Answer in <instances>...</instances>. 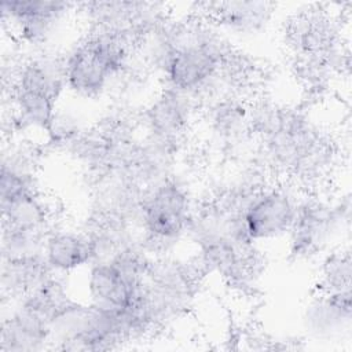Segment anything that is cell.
<instances>
[{
    "label": "cell",
    "mask_w": 352,
    "mask_h": 352,
    "mask_svg": "<svg viewBox=\"0 0 352 352\" xmlns=\"http://www.w3.org/2000/svg\"><path fill=\"white\" fill-rule=\"evenodd\" d=\"M316 290L320 292H351L352 258L349 243L338 245L316 261Z\"/></svg>",
    "instance_id": "484cf974"
},
{
    "label": "cell",
    "mask_w": 352,
    "mask_h": 352,
    "mask_svg": "<svg viewBox=\"0 0 352 352\" xmlns=\"http://www.w3.org/2000/svg\"><path fill=\"white\" fill-rule=\"evenodd\" d=\"M351 208L348 191H302L285 238L287 258L293 263H315L327 250L349 243Z\"/></svg>",
    "instance_id": "9c48e42d"
},
{
    "label": "cell",
    "mask_w": 352,
    "mask_h": 352,
    "mask_svg": "<svg viewBox=\"0 0 352 352\" xmlns=\"http://www.w3.org/2000/svg\"><path fill=\"white\" fill-rule=\"evenodd\" d=\"M194 136L212 165L227 164L253 153L248 99L220 98L199 106Z\"/></svg>",
    "instance_id": "30bf717a"
},
{
    "label": "cell",
    "mask_w": 352,
    "mask_h": 352,
    "mask_svg": "<svg viewBox=\"0 0 352 352\" xmlns=\"http://www.w3.org/2000/svg\"><path fill=\"white\" fill-rule=\"evenodd\" d=\"M51 351L98 352L128 348L121 315L77 297L52 323Z\"/></svg>",
    "instance_id": "4fadbf2b"
},
{
    "label": "cell",
    "mask_w": 352,
    "mask_h": 352,
    "mask_svg": "<svg viewBox=\"0 0 352 352\" xmlns=\"http://www.w3.org/2000/svg\"><path fill=\"white\" fill-rule=\"evenodd\" d=\"M51 323L41 315L15 301L1 304L0 352L51 351Z\"/></svg>",
    "instance_id": "ffe728a7"
},
{
    "label": "cell",
    "mask_w": 352,
    "mask_h": 352,
    "mask_svg": "<svg viewBox=\"0 0 352 352\" xmlns=\"http://www.w3.org/2000/svg\"><path fill=\"white\" fill-rule=\"evenodd\" d=\"M236 47L264 40L278 22L279 4L272 1H212L194 4Z\"/></svg>",
    "instance_id": "2e32d148"
},
{
    "label": "cell",
    "mask_w": 352,
    "mask_h": 352,
    "mask_svg": "<svg viewBox=\"0 0 352 352\" xmlns=\"http://www.w3.org/2000/svg\"><path fill=\"white\" fill-rule=\"evenodd\" d=\"M76 298L77 296L72 285V278L54 274L36 290L18 300V302L26 305L52 323Z\"/></svg>",
    "instance_id": "d4e9b609"
},
{
    "label": "cell",
    "mask_w": 352,
    "mask_h": 352,
    "mask_svg": "<svg viewBox=\"0 0 352 352\" xmlns=\"http://www.w3.org/2000/svg\"><path fill=\"white\" fill-rule=\"evenodd\" d=\"M198 111L199 106L191 96L158 85L138 111L140 133L187 150L195 132Z\"/></svg>",
    "instance_id": "5bb4252c"
},
{
    "label": "cell",
    "mask_w": 352,
    "mask_h": 352,
    "mask_svg": "<svg viewBox=\"0 0 352 352\" xmlns=\"http://www.w3.org/2000/svg\"><path fill=\"white\" fill-rule=\"evenodd\" d=\"M300 324L302 338L314 342L349 341L352 330V292L316 290L304 304Z\"/></svg>",
    "instance_id": "ac0fdd59"
},
{
    "label": "cell",
    "mask_w": 352,
    "mask_h": 352,
    "mask_svg": "<svg viewBox=\"0 0 352 352\" xmlns=\"http://www.w3.org/2000/svg\"><path fill=\"white\" fill-rule=\"evenodd\" d=\"M153 258L139 241L111 258L92 261L81 274L82 298L111 311L126 309L139 296Z\"/></svg>",
    "instance_id": "8fae6325"
},
{
    "label": "cell",
    "mask_w": 352,
    "mask_h": 352,
    "mask_svg": "<svg viewBox=\"0 0 352 352\" xmlns=\"http://www.w3.org/2000/svg\"><path fill=\"white\" fill-rule=\"evenodd\" d=\"M0 212L1 227L44 235L60 221L55 202L43 190L0 201Z\"/></svg>",
    "instance_id": "7402d4cb"
},
{
    "label": "cell",
    "mask_w": 352,
    "mask_h": 352,
    "mask_svg": "<svg viewBox=\"0 0 352 352\" xmlns=\"http://www.w3.org/2000/svg\"><path fill=\"white\" fill-rule=\"evenodd\" d=\"M65 96L62 48H22L11 80L3 84L4 138H41Z\"/></svg>",
    "instance_id": "5b68a950"
},
{
    "label": "cell",
    "mask_w": 352,
    "mask_h": 352,
    "mask_svg": "<svg viewBox=\"0 0 352 352\" xmlns=\"http://www.w3.org/2000/svg\"><path fill=\"white\" fill-rule=\"evenodd\" d=\"M54 272L43 253L1 258V304L18 301L43 285Z\"/></svg>",
    "instance_id": "603a6c76"
},
{
    "label": "cell",
    "mask_w": 352,
    "mask_h": 352,
    "mask_svg": "<svg viewBox=\"0 0 352 352\" xmlns=\"http://www.w3.org/2000/svg\"><path fill=\"white\" fill-rule=\"evenodd\" d=\"M186 157L187 150L140 133L125 151L118 170L146 190L173 173Z\"/></svg>",
    "instance_id": "d6986e66"
},
{
    "label": "cell",
    "mask_w": 352,
    "mask_h": 352,
    "mask_svg": "<svg viewBox=\"0 0 352 352\" xmlns=\"http://www.w3.org/2000/svg\"><path fill=\"white\" fill-rule=\"evenodd\" d=\"M66 94L81 104H102L117 77L135 60V38L110 30H81L62 48Z\"/></svg>",
    "instance_id": "8992f818"
},
{
    "label": "cell",
    "mask_w": 352,
    "mask_h": 352,
    "mask_svg": "<svg viewBox=\"0 0 352 352\" xmlns=\"http://www.w3.org/2000/svg\"><path fill=\"white\" fill-rule=\"evenodd\" d=\"M301 194L297 186L279 179H272L257 190L243 213L250 239L260 246L285 239Z\"/></svg>",
    "instance_id": "9a60e30c"
},
{
    "label": "cell",
    "mask_w": 352,
    "mask_h": 352,
    "mask_svg": "<svg viewBox=\"0 0 352 352\" xmlns=\"http://www.w3.org/2000/svg\"><path fill=\"white\" fill-rule=\"evenodd\" d=\"M173 52L160 85L191 96L198 106L214 99L227 65L239 47L197 10L172 18Z\"/></svg>",
    "instance_id": "277c9868"
},
{
    "label": "cell",
    "mask_w": 352,
    "mask_h": 352,
    "mask_svg": "<svg viewBox=\"0 0 352 352\" xmlns=\"http://www.w3.org/2000/svg\"><path fill=\"white\" fill-rule=\"evenodd\" d=\"M172 12L166 3L95 0L76 3V22L81 30H110L135 38L148 26Z\"/></svg>",
    "instance_id": "e0dca14e"
},
{
    "label": "cell",
    "mask_w": 352,
    "mask_h": 352,
    "mask_svg": "<svg viewBox=\"0 0 352 352\" xmlns=\"http://www.w3.org/2000/svg\"><path fill=\"white\" fill-rule=\"evenodd\" d=\"M4 34L23 50L63 48L76 3L55 0H4L0 4Z\"/></svg>",
    "instance_id": "7c38bea8"
},
{
    "label": "cell",
    "mask_w": 352,
    "mask_h": 352,
    "mask_svg": "<svg viewBox=\"0 0 352 352\" xmlns=\"http://www.w3.org/2000/svg\"><path fill=\"white\" fill-rule=\"evenodd\" d=\"M76 100H63L56 109L47 131L40 138L48 155L63 157L72 144L89 126L88 114Z\"/></svg>",
    "instance_id": "cb8c5ba5"
},
{
    "label": "cell",
    "mask_w": 352,
    "mask_h": 352,
    "mask_svg": "<svg viewBox=\"0 0 352 352\" xmlns=\"http://www.w3.org/2000/svg\"><path fill=\"white\" fill-rule=\"evenodd\" d=\"M205 279L190 253L154 257L129 309L157 338L190 315Z\"/></svg>",
    "instance_id": "ba28073f"
},
{
    "label": "cell",
    "mask_w": 352,
    "mask_h": 352,
    "mask_svg": "<svg viewBox=\"0 0 352 352\" xmlns=\"http://www.w3.org/2000/svg\"><path fill=\"white\" fill-rule=\"evenodd\" d=\"M279 22L293 77L308 96H323L349 69L342 14L329 4H302Z\"/></svg>",
    "instance_id": "3957f363"
},
{
    "label": "cell",
    "mask_w": 352,
    "mask_h": 352,
    "mask_svg": "<svg viewBox=\"0 0 352 352\" xmlns=\"http://www.w3.org/2000/svg\"><path fill=\"white\" fill-rule=\"evenodd\" d=\"M253 154L272 179L301 191L322 190L341 162V148L309 103L256 92L248 99Z\"/></svg>",
    "instance_id": "6da1fadb"
},
{
    "label": "cell",
    "mask_w": 352,
    "mask_h": 352,
    "mask_svg": "<svg viewBox=\"0 0 352 352\" xmlns=\"http://www.w3.org/2000/svg\"><path fill=\"white\" fill-rule=\"evenodd\" d=\"M187 161L168 177L143 192L136 228L144 249L153 257L177 253L187 243V234L201 188Z\"/></svg>",
    "instance_id": "52a82bcc"
},
{
    "label": "cell",
    "mask_w": 352,
    "mask_h": 352,
    "mask_svg": "<svg viewBox=\"0 0 352 352\" xmlns=\"http://www.w3.org/2000/svg\"><path fill=\"white\" fill-rule=\"evenodd\" d=\"M186 246L205 278H216L241 297L258 292L268 261L263 246L250 239L243 216L228 213L199 195Z\"/></svg>",
    "instance_id": "7a4b0ae2"
},
{
    "label": "cell",
    "mask_w": 352,
    "mask_h": 352,
    "mask_svg": "<svg viewBox=\"0 0 352 352\" xmlns=\"http://www.w3.org/2000/svg\"><path fill=\"white\" fill-rule=\"evenodd\" d=\"M43 256L55 275L73 278L95 261L91 241L76 223L58 221L47 234Z\"/></svg>",
    "instance_id": "44dd1931"
}]
</instances>
